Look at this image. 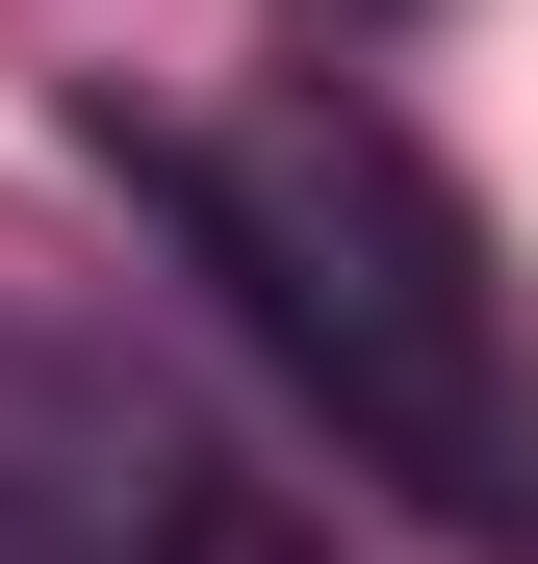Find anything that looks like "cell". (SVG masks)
Returning <instances> with one entry per match:
<instances>
[{"mask_svg": "<svg viewBox=\"0 0 538 564\" xmlns=\"http://www.w3.org/2000/svg\"><path fill=\"white\" fill-rule=\"evenodd\" d=\"M103 180L179 231V282L333 411L359 488H410L436 539L538 564V359H513V282L359 77H283V104H154L103 129Z\"/></svg>", "mask_w": 538, "mask_h": 564, "instance_id": "obj_1", "label": "cell"}, {"mask_svg": "<svg viewBox=\"0 0 538 564\" xmlns=\"http://www.w3.org/2000/svg\"><path fill=\"white\" fill-rule=\"evenodd\" d=\"M333 26H385V0H333Z\"/></svg>", "mask_w": 538, "mask_h": 564, "instance_id": "obj_2", "label": "cell"}]
</instances>
